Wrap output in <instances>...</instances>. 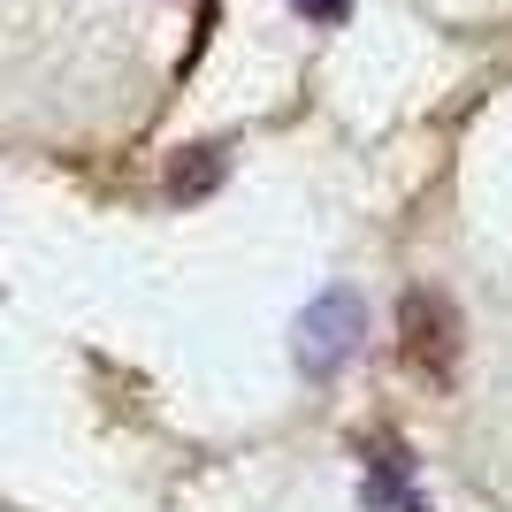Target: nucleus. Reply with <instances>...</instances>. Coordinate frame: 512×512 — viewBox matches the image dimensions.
Masks as SVG:
<instances>
[{
	"instance_id": "f257e3e1",
	"label": "nucleus",
	"mask_w": 512,
	"mask_h": 512,
	"mask_svg": "<svg viewBox=\"0 0 512 512\" xmlns=\"http://www.w3.org/2000/svg\"><path fill=\"white\" fill-rule=\"evenodd\" d=\"M367 299L352 291V283H329V291H314V299L299 306V321H291V360H299L306 383H337L344 367L367 352Z\"/></svg>"
},
{
	"instance_id": "f03ea898",
	"label": "nucleus",
	"mask_w": 512,
	"mask_h": 512,
	"mask_svg": "<svg viewBox=\"0 0 512 512\" xmlns=\"http://www.w3.org/2000/svg\"><path fill=\"white\" fill-rule=\"evenodd\" d=\"M398 344H406V360L428 383H451L459 352H467V321H459V306L436 283H413V291H398Z\"/></svg>"
},
{
	"instance_id": "7ed1b4c3",
	"label": "nucleus",
	"mask_w": 512,
	"mask_h": 512,
	"mask_svg": "<svg viewBox=\"0 0 512 512\" xmlns=\"http://www.w3.org/2000/svg\"><path fill=\"white\" fill-rule=\"evenodd\" d=\"M360 497H367L375 512H428V497L413 490L406 451H398V444H375V451H367V482H360Z\"/></svg>"
},
{
	"instance_id": "20e7f679",
	"label": "nucleus",
	"mask_w": 512,
	"mask_h": 512,
	"mask_svg": "<svg viewBox=\"0 0 512 512\" xmlns=\"http://www.w3.org/2000/svg\"><path fill=\"white\" fill-rule=\"evenodd\" d=\"M222 176H230V153L222 146H184L169 161V176H161V192H169V207H192V199L222 192Z\"/></svg>"
},
{
	"instance_id": "39448f33",
	"label": "nucleus",
	"mask_w": 512,
	"mask_h": 512,
	"mask_svg": "<svg viewBox=\"0 0 512 512\" xmlns=\"http://www.w3.org/2000/svg\"><path fill=\"white\" fill-rule=\"evenodd\" d=\"M291 16L321 23V31H337V23H352V0H291Z\"/></svg>"
}]
</instances>
